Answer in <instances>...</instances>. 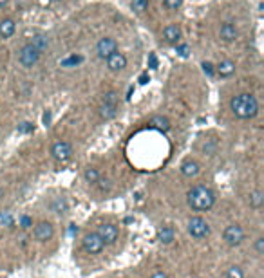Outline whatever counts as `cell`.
Listing matches in <instances>:
<instances>
[{
    "mask_svg": "<svg viewBox=\"0 0 264 278\" xmlns=\"http://www.w3.org/2000/svg\"><path fill=\"white\" fill-rule=\"evenodd\" d=\"M216 192L206 184H194L186 192V202L194 211H210L216 206Z\"/></svg>",
    "mask_w": 264,
    "mask_h": 278,
    "instance_id": "cell-1",
    "label": "cell"
},
{
    "mask_svg": "<svg viewBox=\"0 0 264 278\" xmlns=\"http://www.w3.org/2000/svg\"><path fill=\"white\" fill-rule=\"evenodd\" d=\"M230 111L239 119H254L259 114V100L252 92H241L230 100Z\"/></svg>",
    "mask_w": 264,
    "mask_h": 278,
    "instance_id": "cell-2",
    "label": "cell"
},
{
    "mask_svg": "<svg viewBox=\"0 0 264 278\" xmlns=\"http://www.w3.org/2000/svg\"><path fill=\"white\" fill-rule=\"evenodd\" d=\"M186 231H188V235H190L192 238L203 240V238H208V237H210L212 228H210V224L206 222V219H203V217H199V215H194L186 222Z\"/></svg>",
    "mask_w": 264,
    "mask_h": 278,
    "instance_id": "cell-3",
    "label": "cell"
},
{
    "mask_svg": "<svg viewBox=\"0 0 264 278\" xmlns=\"http://www.w3.org/2000/svg\"><path fill=\"white\" fill-rule=\"evenodd\" d=\"M73 154H74L73 145L69 141H65V139H58V141H54L53 145H51V158L60 164L71 161Z\"/></svg>",
    "mask_w": 264,
    "mask_h": 278,
    "instance_id": "cell-4",
    "label": "cell"
},
{
    "mask_svg": "<svg viewBox=\"0 0 264 278\" xmlns=\"http://www.w3.org/2000/svg\"><path fill=\"white\" fill-rule=\"evenodd\" d=\"M222 238L230 247H237L246 240V231L241 224H228L222 231Z\"/></svg>",
    "mask_w": 264,
    "mask_h": 278,
    "instance_id": "cell-5",
    "label": "cell"
},
{
    "mask_svg": "<svg viewBox=\"0 0 264 278\" xmlns=\"http://www.w3.org/2000/svg\"><path fill=\"white\" fill-rule=\"evenodd\" d=\"M40 56H42V53H40L35 45L26 43V45L18 51V63H20L24 69H33L40 62Z\"/></svg>",
    "mask_w": 264,
    "mask_h": 278,
    "instance_id": "cell-6",
    "label": "cell"
},
{
    "mask_svg": "<svg viewBox=\"0 0 264 278\" xmlns=\"http://www.w3.org/2000/svg\"><path fill=\"white\" fill-rule=\"evenodd\" d=\"M82 247L89 255H100L105 249V244H103V240H101L96 231H89V233H85L82 237Z\"/></svg>",
    "mask_w": 264,
    "mask_h": 278,
    "instance_id": "cell-7",
    "label": "cell"
},
{
    "mask_svg": "<svg viewBox=\"0 0 264 278\" xmlns=\"http://www.w3.org/2000/svg\"><path fill=\"white\" fill-rule=\"evenodd\" d=\"M96 233L100 235V238L103 240L105 246H114L120 238V230H118L116 224H111V222H103V224L98 226Z\"/></svg>",
    "mask_w": 264,
    "mask_h": 278,
    "instance_id": "cell-8",
    "label": "cell"
},
{
    "mask_svg": "<svg viewBox=\"0 0 264 278\" xmlns=\"http://www.w3.org/2000/svg\"><path fill=\"white\" fill-rule=\"evenodd\" d=\"M33 238L37 242H47L54 237V226L49 221H40L33 224Z\"/></svg>",
    "mask_w": 264,
    "mask_h": 278,
    "instance_id": "cell-9",
    "label": "cell"
},
{
    "mask_svg": "<svg viewBox=\"0 0 264 278\" xmlns=\"http://www.w3.org/2000/svg\"><path fill=\"white\" fill-rule=\"evenodd\" d=\"M118 51V42L112 37H103L96 43V56L100 60H107L112 53Z\"/></svg>",
    "mask_w": 264,
    "mask_h": 278,
    "instance_id": "cell-10",
    "label": "cell"
},
{
    "mask_svg": "<svg viewBox=\"0 0 264 278\" xmlns=\"http://www.w3.org/2000/svg\"><path fill=\"white\" fill-rule=\"evenodd\" d=\"M107 63V69L111 71V73H122V71H125L129 65V60L127 56L123 53H120V51H116V53H112L111 56L105 60Z\"/></svg>",
    "mask_w": 264,
    "mask_h": 278,
    "instance_id": "cell-11",
    "label": "cell"
},
{
    "mask_svg": "<svg viewBox=\"0 0 264 278\" xmlns=\"http://www.w3.org/2000/svg\"><path fill=\"white\" fill-rule=\"evenodd\" d=\"M161 37H163L165 43H169V45H177V43H181L183 31H181L179 24H169V26L163 27Z\"/></svg>",
    "mask_w": 264,
    "mask_h": 278,
    "instance_id": "cell-12",
    "label": "cell"
},
{
    "mask_svg": "<svg viewBox=\"0 0 264 278\" xmlns=\"http://www.w3.org/2000/svg\"><path fill=\"white\" fill-rule=\"evenodd\" d=\"M219 38L226 43L235 42L239 38V27L233 22H222L221 27H219Z\"/></svg>",
    "mask_w": 264,
    "mask_h": 278,
    "instance_id": "cell-13",
    "label": "cell"
},
{
    "mask_svg": "<svg viewBox=\"0 0 264 278\" xmlns=\"http://www.w3.org/2000/svg\"><path fill=\"white\" fill-rule=\"evenodd\" d=\"M179 172H181V175H183V177H186V179H194V177H197V175H199V172H201V164L197 163L196 159L188 158V159H185V161L181 163Z\"/></svg>",
    "mask_w": 264,
    "mask_h": 278,
    "instance_id": "cell-14",
    "label": "cell"
},
{
    "mask_svg": "<svg viewBox=\"0 0 264 278\" xmlns=\"http://www.w3.org/2000/svg\"><path fill=\"white\" fill-rule=\"evenodd\" d=\"M235 69H237V65H235L233 60H221V62L214 67V71H216L221 78H230V76L235 74Z\"/></svg>",
    "mask_w": 264,
    "mask_h": 278,
    "instance_id": "cell-15",
    "label": "cell"
},
{
    "mask_svg": "<svg viewBox=\"0 0 264 278\" xmlns=\"http://www.w3.org/2000/svg\"><path fill=\"white\" fill-rule=\"evenodd\" d=\"M16 31V22L15 18H11V16H5V18H0V38H11L15 35Z\"/></svg>",
    "mask_w": 264,
    "mask_h": 278,
    "instance_id": "cell-16",
    "label": "cell"
},
{
    "mask_svg": "<svg viewBox=\"0 0 264 278\" xmlns=\"http://www.w3.org/2000/svg\"><path fill=\"white\" fill-rule=\"evenodd\" d=\"M156 235H158V240L161 244H165V246H170L176 240V230L172 226H159Z\"/></svg>",
    "mask_w": 264,
    "mask_h": 278,
    "instance_id": "cell-17",
    "label": "cell"
},
{
    "mask_svg": "<svg viewBox=\"0 0 264 278\" xmlns=\"http://www.w3.org/2000/svg\"><path fill=\"white\" fill-rule=\"evenodd\" d=\"M98 114L103 121H109V119H114L118 116V105L114 103H105V101H101L100 109H98Z\"/></svg>",
    "mask_w": 264,
    "mask_h": 278,
    "instance_id": "cell-18",
    "label": "cell"
},
{
    "mask_svg": "<svg viewBox=\"0 0 264 278\" xmlns=\"http://www.w3.org/2000/svg\"><path fill=\"white\" fill-rule=\"evenodd\" d=\"M246 202H248L250 208H254V210H261V208H263V202H264V194L261 192V190H254V192H250L248 194Z\"/></svg>",
    "mask_w": 264,
    "mask_h": 278,
    "instance_id": "cell-19",
    "label": "cell"
},
{
    "mask_svg": "<svg viewBox=\"0 0 264 278\" xmlns=\"http://www.w3.org/2000/svg\"><path fill=\"white\" fill-rule=\"evenodd\" d=\"M148 125L159 132H167V130H170V126H172L170 125V119L169 118H165V116H154Z\"/></svg>",
    "mask_w": 264,
    "mask_h": 278,
    "instance_id": "cell-20",
    "label": "cell"
},
{
    "mask_svg": "<svg viewBox=\"0 0 264 278\" xmlns=\"http://www.w3.org/2000/svg\"><path fill=\"white\" fill-rule=\"evenodd\" d=\"M84 179H85V183H89V184H98V181L101 179V173L98 168L94 166H87L84 170Z\"/></svg>",
    "mask_w": 264,
    "mask_h": 278,
    "instance_id": "cell-21",
    "label": "cell"
},
{
    "mask_svg": "<svg viewBox=\"0 0 264 278\" xmlns=\"http://www.w3.org/2000/svg\"><path fill=\"white\" fill-rule=\"evenodd\" d=\"M29 43H31V45H35V47H37L40 53H44V51L49 47V38L45 37V35H37V37H33V40Z\"/></svg>",
    "mask_w": 264,
    "mask_h": 278,
    "instance_id": "cell-22",
    "label": "cell"
},
{
    "mask_svg": "<svg viewBox=\"0 0 264 278\" xmlns=\"http://www.w3.org/2000/svg\"><path fill=\"white\" fill-rule=\"evenodd\" d=\"M51 210L54 211V213H65V211L69 210V204H67V200L64 199V197H58V199H54L53 202H51Z\"/></svg>",
    "mask_w": 264,
    "mask_h": 278,
    "instance_id": "cell-23",
    "label": "cell"
},
{
    "mask_svg": "<svg viewBox=\"0 0 264 278\" xmlns=\"http://www.w3.org/2000/svg\"><path fill=\"white\" fill-rule=\"evenodd\" d=\"M148 5H150V0H131V7L134 13L137 15H141L145 11L148 9Z\"/></svg>",
    "mask_w": 264,
    "mask_h": 278,
    "instance_id": "cell-24",
    "label": "cell"
},
{
    "mask_svg": "<svg viewBox=\"0 0 264 278\" xmlns=\"http://www.w3.org/2000/svg\"><path fill=\"white\" fill-rule=\"evenodd\" d=\"M33 224H35V221H33V217L29 215V213H22V215L18 217V228H20L22 231L31 230Z\"/></svg>",
    "mask_w": 264,
    "mask_h": 278,
    "instance_id": "cell-25",
    "label": "cell"
},
{
    "mask_svg": "<svg viewBox=\"0 0 264 278\" xmlns=\"http://www.w3.org/2000/svg\"><path fill=\"white\" fill-rule=\"evenodd\" d=\"M226 278H246V275L241 266H230L226 269Z\"/></svg>",
    "mask_w": 264,
    "mask_h": 278,
    "instance_id": "cell-26",
    "label": "cell"
},
{
    "mask_svg": "<svg viewBox=\"0 0 264 278\" xmlns=\"http://www.w3.org/2000/svg\"><path fill=\"white\" fill-rule=\"evenodd\" d=\"M165 9L169 11H179L181 5H183V0H163Z\"/></svg>",
    "mask_w": 264,
    "mask_h": 278,
    "instance_id": "cell-27",
    "label": "cell"
},
{
    "mask_svg": "<svg viewBox=\"0 0 264 278\" xmlns=\"http://www.w3.org/2000/svg\"><path fill=\"white\" fill-rule=\"evenodd\" d=\"M103 101H105V103H114V105H118V101H120V94H118L116 90H111V92L103 94Z\"/></svg>",
    "mask_w": 264,
    "mask_h": 278,
    "instance_id": "cell-28",
    "label": "cell"
},
{
    "mask_svg": "<svg viewBox=\"0 0 264 278\" xmlns=\"http://www.w3.org/2000/svg\"><path fill=\"white\" fill-rule=\"evenodd\" d=\"M254 249H255V253H257L259 257H261V255H264V237L263 235H259L254 240Z\"/></svg>",
    "mask_w": 264,
    "mask_h": 278,
    "instance_id": "cell-29",
    "label": "cell"
},
{
    "mask_svg": "<svg viewBox=\"0 0 264 278\" xmlns=\"http://www.w3.org/2000/svg\"><path fill=\"white\" fill-rule=\"evenodd\" d=\"M203 71H205V73H208V74L216 73V71H214V65H212L210 62H205V63H203Z\"/></svg>",
    "mask_w": 264,
    "mask_h": 278,
    "instance_id": "cell-30",
    "label": "cell"
},
{
    "mask_svg": "<svg viewBox=\"0 0 264 278\" xmlns=\"http://www.w3.org/2000/svg\"><path fill=\"white\" fill-rule=\"evenodd\" d=\"M150 278H169V275L165 273V271H159L158 269V271H154V273L150 275Z\"/></svg>",
    "mask_w": 264,
    "mask_h": 278,
    "instance_id": "cell-31",
    "label": "cell"
},
{
    "mask_svg": "<svg viewBox=\"0 0 264 278\" xmlns=\"http://www.w3.org/2000/svg\"><path fill=\"white\" fill-rule=\"evenodd\" d=\"M176 47H177V53L181 54V56H186V51H188V47H186V45H181V43H177V45H176Z\"/></svg>",
    "mask_w": 264,
    "mask_h": 278,
    "instance_id": "cell-32",
    "label": "cell"
},
{
    "mask_svg": "<svg viewBox=\"0 0 264 278\" xmlns=\"http://www.w3.org/2000/svg\"><path fill=\"white\" fill-rule=\"evenodd\" d=\"M7 4H9V0H0V9H4Z\"/></svg>",
    "mask_w": 264,
    "mask_h": 278,
    "instance_id": "cell-33",
    "label": "cell"
},
{
    "mask_svg": "<svg viewBox=\"0 0 264 278\" xmlns=\"http://www.w3.org/2000/svg\"><path fill=\"white\" fill-rule=\"evenodd\" d=\"M51 2H62V0H51Z\"/></svg>",
    "mask_w": 264,
    "mask_h": 278,
    "instance_id": "cell-34",
    "label": "cell"
},
{
    "mask_svg": "<svg viewBox=\"0 0 264 278\" xmlns=\"http://www.w3.org/2000/svg\"><path fill=\"white\" fill-rule=\"evenodd\" d=\"M194 278H201V277H194Z\"/></svg>",
    "mask_w": 264,
    "mask_h": 278,
    "instance_id": "cell-35",
    "label": "cell"
}]
</instances>
